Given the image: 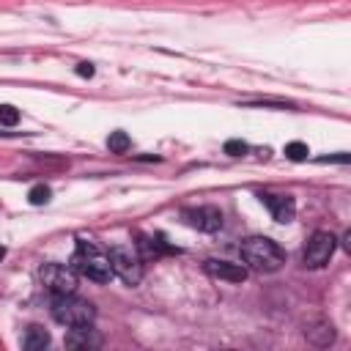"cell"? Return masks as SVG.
I'll return each mask as SVG.
<instances>
[{"mask_svg":"<svg viewBox=\"0 0 351 351\" xmlns=\"http://www.w3.org/2000/svg\"><path fill=\"white\" fill-rule=\"evenodd\" d=\"M239 252H241L244 266L252 269V271H258V274H271V271L282 269V263H285L282 247L277 241L266 239V236H250V239H244L241 247H239Z\"/></svg>","mask_w":351,"mask_h":351,"instance_id":"6da1fadb","label":"cell"},{"mask_svg":"<svg viewBox=\"0 0 351 351\" xmlns=\"http://www.w3.org/2000/svg\"><path fill=\"white\" fill-rule=\"evenodd\" d=\"M77 274L93 280V282H110L115 274H112V263H110V255L101 252L93 241H77V250L71 255V263H69Z\"/></svg>","mask_w":351,"mask_h":351,"instance_id":"7a4b0ae2","label":"cell"},{"mask_svg":"<svg viewBox=\"0 0 351 351\" xmlns=\"http://www.w3.org/2000/svg\"><path fill=\"white\" fill-rule=\"evenodd\" d=\"M52 318L60 326H66V329L85 326V324H93L96 307L88 299H80L77 293H55V299H52Z\"/></svg>","mask_w":351,"mask_h":351,"instance_id":"3957f363","label":"cell"},{"mask_svg":"<svg viewBox=\"0 0 351 351\" xmlns=\"http://www.w3.org/2000/svg\"><path fill=\"white\" fill-rule=\"evenodd\" d=\"M110 263L112 274L121 277L126 285H137L143 280V258L132 247H110Z\"/></svg>","mask_w":351,"mask_h":351,"instance_id":"277c9868","label":"cell"},{"mask_svg":"<svg viewBox=\"0 0 351 351\" xmlns=\"http://www.w3.org/2000/svg\"><path fill=\"white\" fill-rule=\"evenodd\" d=\"M335 247H337V239L329 233V230H315L307 244H304V252H302V261L307 269H321L329 263V258L335 255Z\"/></svg>","mask_w":351,"mask_h":351,"instance_id":"5b68a950","label":"cell"},{"mask_svg":"<svg viewBox=\"0 0 351 351\" xmlns=\"http://www.w3.org/2000/svg\"><path fill=\"white\" fill-rule=\"evenodd\" d=\"M38 280L52 293H74L77 291V271L63 263H44L38 269Z\"/></svg>","mask_w":351,"mask_h":351,"instance_id":"8992f818","label":"cell"},{"mask_svg":"<svg viewBox=\"0 0 351 351\" xmlns=\"http://www.w3.org/2000/svg\"><path fill=\"white\" fill-rule=\"evenodd\" d=\"M184 219L189 228L203 230V233H217L222 228V211L214 206H200V208H186Z\"/></svg>","mask_w":351,"mask_h":351,"instance_id":"52a82bcc","label":"cell"},{"mask_svg":"<svg viewBox=\"0 0 351 351\" xmlns=\"http://www.w3.org/2000/svg\"><path fill=\"white\" fill-rule=\"evenodd\" d=\"M203 266H206V271H208L214 280H228V282H244V280H247V266H244V263H230V261L208 258Z\"/></svg>","mask_w":351,"mask_h":351,"instance_id":"ba28073f","label":"cell"},{"mask_svg":"<svg viewBox=\"0 0 351 351\" xmlns=\"http://www.w3.org/2000/svg\"><path fill=\"white\" fill-rule=\"evenodd\" d=\"M66 346L74 351H88V348H99L101 346V335L93 329V324L85 326H71L66 332Z\"/></svg>","mask_w":351,"mask_h":351,"instance_id":"9c48e42d","label":"cell"},{"mask_svg":"<svg viewBox=\"0 0 351 351\" xmlns=\"http://www.w3.org/2000/svg\"><path fill=\"white\" fill-rule=\"evenodd\" d=\"M261 200H263V206L271 211V217L277 219V222H291L293 219V211H296V203H293V197H288V195H261Z\"/></svg>","mask_w":351,"mask_h":351,"instance_id":"30bf717a","label":"cell"},{"mask_svg":"<svg viewBox=\"0 0 351 351\" xmlns=\"http://www.w3.org/2000/svg\"><path fill=\"white\" fill-rule=\"evenodd\" d=\"M304 337L313 343V346H329L332 340H335V326L329 324V321H313V324H307L304 326Z\"/></svg>","mask_w":351,"mask_h":351,"instance_id":"8fae6325","label":"cell"},{"mask_svg":"<svg viewBox=\"0 0 351 351\" xmlns=\"http://www.w3.org/2000/svg\"><path fill=\"white\" fill-rule=\"evenodd\" d=\"M49 346V332L41 329V326H30L25 332V348L27 351H44Z\"/></svg>","mask_w":351,"mask_h":351,"instance_id":"7c38bea8","label":"cell"},{"mask_svg":"<svg viewBox=\"0 0 351 351\" xmlns=\"http://www.w3.org/2000/svg\"><path fill=\"white\" fill-rule=\"evenodd\" d=\"M129 134L126 132H112L110 137H107V148L112 151V154H126L129 151Z\"/></svg>","mask_w":351,"mask_h":351,"instance_id":"4fadbf2b","label":"cell"},{"mask_svg":"<svg viewBox=\"0 0 351 351\" xmlns=\"http://www.w3.org/2000/svg\"><path fill=\"white\" fill-rule=\"evenodd\" d=\"M307 145L304 143H299V140H293V143H288L285 145V156L291 159V162H302V159H307Z\"/></svg>","mask_w":351,"mask_h":351,"instance_id":"5bb4252c","label":"cell"},{"mask_svg":"<svg viewBox=\"0 0 351 351\" xmlns=\"http://www.w3.org/2000/svg\"><path fill=\"white\" fill-rule=\"evenodd\" d=\"M49 195H52V192H49L47 184H36V186L27 192V200H30L33 206H44V203L49 200Z\"/></svg>","mask_w":351,"mask_h":351,"instance_id":"9a60e30c","label":"cell"},{"mask_svg":"<svg viewBox=\"0 0 351 351\" xmlns=\"http://www.w3.org/2000/svg\"><path fill=\"white\" fill-rule=\"evenodd\" d=\"M0 123L3 126H16L19 123V110L11 104H0Z\"/></svg>","mask_w":351,"mask_h":351,"instance_id":"2e32d148","label":"cell"},{"mask_svg":"<svg viewBox=\"0 0 351 351\" xmlns=\"http://www.w3.org/2000/svg\"><path fill=\"white\" fill-rule=\"evenodd\" d=\"M244 151H247V143L244 140H228L225 143V154L228 156H241Z\"/></svg>","mask_w":351,"mask_h":351,"instance_id":"e0dca14e","label":"cell"},{"mask_svg":"<svg viewBox=\"0 0 351 351\" xmlns=\"http://www.w3.org/2000/svg\"><path fill=\"white\" fill-rule=\"evenodd\" d=\"M77 74H80V77H93V66H90V63H80V66H77Z\"/></svg>","mask_w":351,"mask_h":351,"instance_id":"ac0fdd59","label":"cell"}]
</instances>
